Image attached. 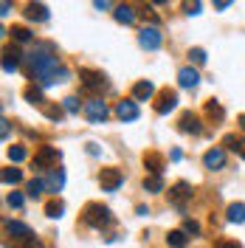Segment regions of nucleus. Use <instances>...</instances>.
<instances>
[{"instance_id": "nucleus-34", "label": "nucleus", "mask_w": 245, "mask_h": 248, "mask_svg": "<svg viewBox=\"0 0 245 248\" xmlns=\"http://www.w3.org/2000/svg\"><path fill=\"white\" fill-rule=\"evenodd\" d=\"M62 108H65V113L74 116V113H79V99L77 96H65V99H62Z\"/></svg>"}, {"instance_id": "nucleus-29", "label": "nucleus", "mask_w": 245, "mask_h": 248, "mask_svg": "<svg viewBox=\"0 0 245 248\" xmlns=\"http://www.w3.org/2000/svg\"><path fill=\"white\" fill-rule=\"evenodd\" d=\"M12 37H15L17 43H29L31 40V31L26 26H12Z\"/></svg>"}, {"instance_id": "nucleus-12", "label": "nucleus", "mask_w": 245, "mask_h": 248, "mask_svg": "<svg viewBox=\"0 0 245 248\" xmlns=\"http://www.w3.org/2000/svg\"><path fill=\"white\" fill-rule=\"evenodd\" d=\"M203 164H206V170H223L226 167V150L223 147L209 150V153L203 155Z\"/></svg>"}, {"instance_id": "nucleus-3", "label": "nucleus", "mask_w": 245, "mask_h": 248, "mask_svg": "<svg viewBox=\"0 0 245 248\" xmlns=\"http://www.w3.org/2000/svg\"><path fill=\"white\" fill-rule=\"evenodd\" d=\"M62 153L57 147H40L37 153H34V167L37 170H54L57 164H60Z\"/></svg>"}, {"instance_id": "nucleus-26", "label": "nucleus", "mask_w": 245, "mask_h": 248, "mask_svg": "<svg viewBox=\"0 0 245 248\" xmlns=\"http://www.w3.org/2000/svg\"><path fill=\"white\" fill-rule=\"evenodd\" d=\"M6 248H43L40 246V240H34V237H26V240H9Z\"/></svg>"}, {"instance_id": "nucleus-16", "label": "nucleus", "mask_w": 245, "mask_h": 248, "mask_svg": "<svg viewBox=\"0 0 245 248\" xmlns=\"http://www.w3.org/2000/svg\"><path fill=\"white\" fill-rule=\"evenodd\" d=\"M26 17H29V20H37V23H46L48 6L46 3H29V6H26Z\"/></svg>"}, {"instance_id": "nucleus-14", "label": "nucleus", "mask_w": 245, "mask_h": 248, "mask_svg": "<svg viewBox=\"0 0 245 248\" xmlns=\"http://www.w3.org/2000/svg\"><path fill=\"white\" fill-rule=\"evenodd\" d=\"M153 96H155L153 82H136V85H133V102H150Z\"/></svg>"}, {"instance_id": "nucleus-17", "label": "nucleus", "mask_w": 245, "mask_h": 248, "mask_svg": "<svg viewBox=\"0 0 245 248\" xmlns=\"http://www.w3.org/2000/svg\"><path fill=\"white\" fill-rule=\"evenodd\" d=\"M62 186H65V172L62 170H51L46 178V189L48 192H60Z\"/></svg>"}, {"instance_id": "nucleus-32", "label": "nucleus", "mask_w": 245, "mask_h": 248, "mask_svg": "<svg viewBox=\"0 0 245 248\" xmlns=\"http://www.w3.org/2000/svg\"><path fill=\"white\" fill-rule=\"evenodd\" d=\"M206 113H209V119H217V122H223V116H226V110L220 108L217 102H209L206 105Z\"/></svg>"}, {"instance_id": "nucleus-28", "label": "nucleus", "mask_w": 245, "mask_h": 248, "mask_svg": "<svg viewBox=\"0 0 245 248\" xmlns=\"http://www.w3.org/2000/svg\"><path fill=\"white\" fill-rule=\"evenodd\" d=\"M9 158H12L15 164H20V161H26V158H29V150H26V147H20V144H15V147H9Z\"/></svg>"}, {"instance_id": "nucleus-40", "label": "nucleus", "mask_w": 245, "mask_h": 248, "mask_svg": "<svg viewBox=\"0 0 245 248\" xmlns=\"http://www.w3.org/2000/svg\"><path fill=\"white\" fill-rule=\"evenodd\" d=\"M0 133H3V141L9 139V119H3V122H0Z\"/></svg>"}, {"instance_id": "nucleus-4", "label": "nucleus", "mask_w": 245, "mask_h": 248, "mask_svg": "<svg viewBox=\"0 0 245 248\" xmlns=\"http://www.w3.org/2000/svg\"><path fill=\"white\" fill-rule=\"evenodd\" d=\"M138 43L147 51H158V48L164 46V34H161L158 26H144V29L138 31Z\"/></svg>"}, {"instance_id": "nucleus-38", "label": "nucleus", "mask_w": 245, "mask_h": 248, "mask_svg": "<svg viewBox=\"0 0 245 248\" xmlns=\"http://www.w3.org/2000/svg\"><path fill=\"white\" fill-rule=\"evenodd\" d=\"M184 232L186 234H200V226L195 223V220H186V223H184Z\"/></svg>"}, {"instance_id": "nucleus-33", "label": "nucleus", "mask_w": 245, "mask_h": 248, "mask_svg": "<svg viewBox=\"0 0 245 248\" xmlns=\"http://www.w3.org/2000/svg\"><path fill=\"white\" fill-rule=\"evenodd\" d=\"M46 189V181H29V186H26V192H29V198H40V192Z\"/></svg>"}, {"instance_id": "nucleus-18", "label": "nucleus", "mask_w": 245, "mask_h": 248, "mask_svg": "<svg viewBox=\"0 0 245 248\" xmlns=\"http://www.w3.org/2000/svg\"><path fill=\"white\" fill-rule=\"evenodd\" d=\"M144 167L153 172V175H161V172H164V155L147 153V155H144Z\"/></svg>"}, {"instance_id": "nucleus-24", "label": "nucleus", "mask_w": 245, "mask_h": 248, "mask_svg": "<svg viewBox=\"0 0 245 248\" xmlns=\"http://www.w3.org/2000/svg\"><path fill=\"white\" fill-rule=\"evenodd\" d=\"M26 99H29L31 105H40V108L46 105V99H43V88H40V85H37V88L29 85V88H26Z\"/></svg>"}, {"instance_id": "nucleus-5", "label": "nucleus", "mask_w": 245, "mask_h": 248, "mask_svg": "<svg viewBox=\"0 0 245 248\" xmlns=\"http://www.w3.org/2000/svg\"><path fill=\"white\" fill-rule=\"evenodd\" d=\"M79 79H82V88H85V91H105V88H107L105 74L91 71V68H82V71H79Z\"/></svg>"}, {"instance_id": "nucleus-8", "label": "nucleus", "mask_w": 245, "mask_h": 248, "mask_svg": "<svg viewBox=\"0 0 245 248\" xmlns=\"http://www.w3.org/2000/svg\"><path fill=\"white\" fill-rule=\"evenodd\" d=\"M178 127H181V133H192V136H200V133H203L200 116L198 113H192V110H186L184 116L178 119Z\"/></svg>"}, {"instance_id": "nucleus-11", "label": "nucleus", "mask_w": 245, "mask_h": 248, "mask_svg": "<svg viewBox=\"0 0 245 248\" xmlns=\"http://www.w3.org/2000/svg\"><path fill=\"white\" fill-rule=\"evenodd\" d=\"M116 116H119L122 122H136L138 116H141V110H138V105L133 99H124V102L116 105Z\"/></svg>"}, {"instance_id": "nucleus-23", "label": "nucleus", "mask_w": 245, "mask_h": 248, "mask_svg": "<svg viewBox=\"0 0 245 248\" xmlns=\"http://www.w3.org/2000/svg\"><path fill=\"white\" fill-rule=\"evenodd\" d=\"M167 243H169L172 248H186V243H189V240H186V232L175 229V232H169V234H167Z\"/></svg>"}, {"instance_id": "nucleus-10", "label": "nucleus", "mask_w": 245, "mask_h": 248, "mask_svg": "<svg viewBox=\"0 0 245 248\" xmlns=\"http://www.w3.org/2000/svg\"><path fill=\"white\" fill-rule=\"evenodd\" d=\"M175 105H178V93L169 91V88H164V91L158 93V102H155V113H169V110H175Z\"/></svg>"}, {"instance_id": "nucleus-39", "label": "nucleus", "mask_w": 245, "mask_h": 248, "mask_svg": "<svg viewBox=\"0 0 245 248\" xmlns=\"http://www.w3.org/2000/svg\"><path fill=\"white\" fill-rule=\"evenodd\" d=\"M184 9H186V15H200V9H203V6H200V3H186Z\"/></svg>"}, {"instance_id": "nucleus-43", "label": "nucleus", "mask_w": 245, "mask_h": 248, "mask_svg": "<svg viewBox=\"0 0 245 248\" xmlns=\"http://www.w3.org/2000/svg\"><path fill=\"white\" fill-rule=\"evenodd\" d=\"M237 122H240V127H243V130H245V113H243V116H240V119H237Z\"/></svg>"}, {"instance_id": "nucleus-30", "label": "nucleus", "mask_w": 245, "mask_h": 248, "mask_svg": "<svg viewBox=\"0 0 245 248\" xmlns=\"http://www.w3.org/2000/svg\"><path fill=\"white\" fill-rule=\"evenodd\" d=\"M62 110H65V108H60V105H43V113H46L51 122H60V119H62Z\"/></svg>"}, {"instance_id": "nucleus-7", "label": "nucleus", "mask_w": 245, "mask_h": 248, "mask_svg": "<svg viewBox=\"0 0 245 248\" xmlns=\"http://www.w3.org/2000/svg\"><path fill=\"white\" fill-rule=\"evenodd\" d=\"M85 116H88V122L99 124V122H105V119L110 116V110H107V105H105L102 99H91V102L85 105Z\"/></svg>"}, {"instance_id": "nucleus-9", "label": "nucleus", "mask_w": 245, "mask_h": 248, "mask_svg": "<svg viewBox=\"0 0 245 248\" xmlns=\"http://www.w3.org/2000/svg\"><path fill=\"white\" fill-rule=\"evenodd\" d=\"M169 201L175 203L178 209H184V203L192 201V186L186 184V181H178V184L169 189Z\"/></svg>"}, {"instance_id": "nucleus-41", "label": "nucleus", "mask_w": 245, "mask_h": 248, "mask_svg": "<svg viewBox=\"0 0 245 248\" xmlns=\"http://www.w3.org/2000/svg\"><path fill=\"white\" fill-rule=\"evenodd\" d=\"M9 12H12V3H9V0H6V3H3V6H0V15L6 17V15H9Z\"/></svg>"}, {"instance_id": "nucleus-22", "label": "nucleus", "mask_w": 245, "mask_h": 248, "mask_svg": "<svg viewBox=\"0 0 245 248\" xmlns=\"http://www.w3.org/2000/svg\"><path fill=\"white\" fill-rule=\"evenodd\" d=\"M226 215H229L231 223H245V203H231Z\"/></svg>"}, {"instance_id": "nucleus-13", "label": "nucleus", "mask_w": 245, "mask_h": 248, "mask_svg": "<svg viewBox=\"0 0 245 248\" xmlns=\"http://www.w3.org/2000/svg\"><path fill=\"white\" fill-rule=\"evenodd\" d=\"M6 234L12 237V240H26V237H34L31 229L26 223H20V220H6Z\"/></svg>"}, {"instance_id": "nucleus-35", "label": "nucleus", "mask_w": 245, "mask_h": 248, "mask_svg": "<svg viewBox=\"0 0 245 248\" xmlns=\"http://www.w3.org/2000/svg\"><path fill=\"white\" fill-rule=\"evenodd\" d=\"M6 203H9L12 209H23V203H26V198H23L20 192H9V195H6Z\"/></svg>"}, {"instance_id": "nucleus-42", "label": "nucleus", "mask_w": 245, "mask_h": 248, "mask_svg": "<svg viewBox=\"0 0 245 248\" xmlns=\"http://www.w3.org/2000/svg\"><path fill=\"white\" fill-rule=\"evenodd\" d=\"M229 6H231L229 0H217V3H214V9H220V12H223V9H229Z\"/></svg>"}, {"instance_id": "nucleus-15", "label": "nucleus", "mask_w": 245, "mask_h": 248, "mask_svg": "<svg viewBox=\"0 0 245 248\" xmlns=\"http://www.w3.org/2000/svg\"><path fill=\"white\" fill-rule=\"evenodd\" d=\"M198 82H200V74L195 68H181L178 71V85L181 88H198Z\"/></svg>"}, {"instance_id": "nucleus-1", "label": "nucleus", "mask_w": 245, "mask_h": 248, "mask_svg": "<svg viewBox=\"0 0 245 248\" xmlns=\"http://www.w3.org/2000/svg\"><path fill=\"white\" fill-rule=\"evenodd\" d=\"M29 62H31V74L37 77L40 88H51V85H57V82L71 79V71L60 65V57H57V51H54L51 43L34 46V51L29 54Z\"/></svg>"}, {"instance_id": "nucleus-27", "label": "nucleus", "mask_w": 245, "mask_h": 248, "mask_svg": "<svg viewBox=\"0 0 245 248\" xmlns=\"http://www.w3.org/2000/svg\"><path fill=\"white\" fill-rule=\"evenodd\" d=\"M23 181V172L20 170H15V167H9V170H3V184H20Z\"/></svg>"}, {"instance_id": "nucleus-36", "label": "nucleus", "mask_w": 245, "mask_h": 248, "mask_svg": "<svg viewBox=\"0 0 245 248\" xmlns=\"http://www.w3.org/2000/svg\"><path fill=\"white\" fill-rule=\"evenodd\" d=\"M214 248H243V246H240L237 240H229V237H220V240L214 243Z\"/></svg>"}, {"instance_id": "nucleus-2", "label": "nucleus", "mask_w": 245, "mask_h": 248, "mask_svg": "<svg viewBox=\"0 0 245 248\" xmlns=\"http://www.w3.org/2000/svg\"><path fill=\"white\" fill-rule=\"evenodd\" d=\"M82 220H85L91 229H105V226L113 223V215H110L107 206H102V203H88L85 212H82Z\"/></svg>"}, {"instance_id": "nucleus-6", "label": "nucleus", "mask_w": 245, "mask_h": 248, "mask_svg": "<svg viewBox=\"0 0 245 248\" xmlns=\"http://www.w3.org/2000/svg\"><path fill=\"white\" fill-rule=\"evenodd\" d=\"M99 184H102V189H105V192H116V189L124 184L122 170H116V167H107V170H102V175H99Z\"/></svg>"}, {"instance_id": "nucleus-37", "label": "nucleus", "mask_w": 245, "mask_h": 248, "mask_svg": "<svg viewBox=\"0 0 245 248\" xmlns=\"http://www.w3.org/2000/svg\"><path fill=\"white\" fill-rule=\"evenodd\" d=\"M189 57H192V62L203 65V62H206V51H203V48H192V51H189Z\"/></svg>"}, {"instance_id": "nucleus-31", "label": "nucleus", "mask_w": 245, "mask_h": 248, "mask_svg": "<svg viewBox=\"0 0 245 248\" xmlns=\"http://www.w3.org/2000/svg\"><path fill=\"white\" fill-rule=\"evenodd\" d=\"M62 212H65V203H62V201H51L46 206V215L48 217H62Z\"/></svg>"}, {"instance_id": "nucleus-20", "label": "nucleus", "mask_w": 245, "mask_h": 248, "mask_svg": "<svg viewBox=\"0 0 245 248\" xmlns=\"http://www.w3.org/2000/svg\"><path fill=\"white\" fill-rule=\"evenodd\" d=\"M17 65H20V54L12 51V48H6V51H3V71H6V74H15Z\"/></svg>"}, {"instance_id": "nucleus-21", "label": "nucleus", "mask_w": 245, "mask_h": 248, "mask_svg": "<svg viewBox=\"0 0 245 248\" xmlns=\"http://www.w3.org/2000/svg\"><path fill=\"white\" fill-rule=\"evenodd\" d=\"M223 144H226L229 150H234V153L240 155V158H245V139H237V136H226V139H223Z\"/></svg>"}, {"instance_id": "nucleus-25", "label": "nucleus", "mask_w": 245, "mask_h": 248, "mask_svg": "<svg viewBox=\"0 0 245 248\" xmlns=\"http://www.w3.org/2000/svg\"><path fill=\"white\" fill-rule=\"evenodd\" d=\"M144 189H147V192H164V178H161V175L144 178Z\"/></svg>"}, {"instance_id": "nucleus-19", "label": "nucleus", "mask_w": 245, "mask_h": 248, "mask_svg": "<svg viewBox=\"0 0 245 248\" xmlns=\"http://www.w3.org/2000/svg\"><path fill=\"white\" fill-rule=\"evenodd\" d=\"M113 17H116L119 23H124V26L136 23V12H133V6H127V3H122V6H116V12H113Z\"/></svg>"}]
</instances>
